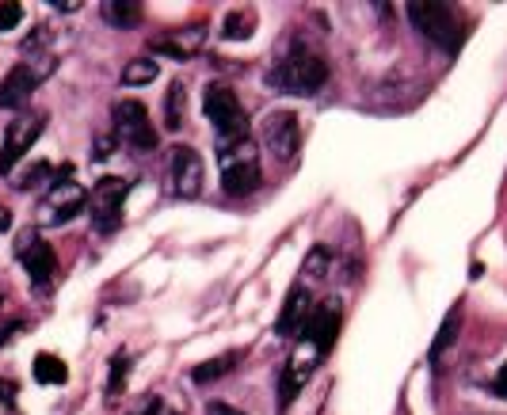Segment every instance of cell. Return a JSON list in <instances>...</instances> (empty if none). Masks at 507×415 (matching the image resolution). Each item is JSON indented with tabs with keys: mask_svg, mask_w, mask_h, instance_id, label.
<instances>
[{
	"mask_svg": "<svg viewBox=\"0 0 507 415\" xmlns=\"http://www.w3.org/2000/svg\"><path fill=\"white\" fill-rule=\"evenodd\" d=\"M202 110H206V119H210V126H214L221 149L248 141V115H245V107H241V100H236V92L229 84H221V81L206 84Z\"/></svg>",
	"mask_w": 507,
	"mask_h": 415,
	"instance_id": "obj_3",
	"label": "cell"
},
{
	"mask_svg": "<svg viewBox=\"0 0 507 415\" xmlns=\"http://www.w3.org/2000/svg\"><path fill=\"white\" fill-rule=\"evenodd\" d=\"M39 69L31 66H12L8 76L0 81V110H23L31 103V95L39 88Z\"/></svg>",
	"mask_w": 507,
	"mask_h": 415,
	"instance_id": "obj_13",
	"label": "cell"
},
{
	"mask_svg": "<svg viewBox=\"0 0 507 415\" xmlns=\"http://www.w3.org/2000/svg\"><path fill=\"white\" fill-rule=\"evenodd\" d=\"M12 229V210L8 206H0V233H8Z\"/></svg>",
	"mask_w": 507,
	"mask_h": 415,
	"instance_id": "obj_33",
	"label": "cell"
},
{
	"mask_svg": "<svg viewBox=\"0 0 507 415\" xmlns=\"http://www.w3.org/2000/svg\"><path fill=\"white\" fill-rule=\"evenodd\" d=\"M115 146H119L115 137H103V141H96V156H107V153H115Z\"/></svg>",
	"mask_w": 507,
	"mask_h": 415,
	"instance_id": "obj_31",
	"label": "cell"
},
{
	"mask_svg": "<svg viewBox=\"0 0 507 415\" xmlns=\"http://www.w3.org/2000/svg\"><path fill=\"white\" fill-rule=\"evenodd\" d=\"M206 39V23H195V27H187V31H176V35H161V39H153V50L156 54H165V57H176V61H187Z\"/></svg>",
	"mask_w": 507,
	"mask_h": 415,
	"instance_id": "obj_15",
	"label": "cell"
},
{
	"mask_svg": "<svg viewBox=\"0 0 507 415\" xmlns=\"http://www.w3.org/2000/svg\"><path fill=\"white\" fill-rule=\"evenodd\" d=\"M252 31H256V12H252V8H236V12L226 15V27H221V35L233 39V42H241V39L252 35Z\"/></svg>",
	"mask_w": 507,
	"mask_h": 415,
	"instance_id": "obj_24",
	"label": "cell"
},
{
	"mask_svg": "<svg viewBox=\"0 0 507 415\" xmlns=\"http://www.w3.org/2000/svg\"><path fill=\"white\" fill-rule=\"evenodd\" d=\"M138 415H183V411H176L172 404H165L161 396H149V401L141 404V411H138Z\"/></svg>",
	"mask_w": 507,
	"mask_h": 415,
	"instance_id": "obj_27",
	"label": "cell"
},
{
	"mask_svg": "<svg viewBox=\"0 0 507 415\" xmlns=\"http://www.w3.org/2000/svg\"><path fill=\"white\" fill-rule=\"evenodd\" d=\"M156 73H161V69H156L153 57H134L130 66L122 69V84H126V88H146V84L156 81Z\"/></svg>",
	"mask_w": 507,
	"mask_h": 415,
	"instance_id": "obj_23",
	"label": "cell"
},
{
	"mask_svg": "<svg viewBox=\"0 0 507 415\" xmlns=\"http://www.w3.org/2000/svg\"><path fill=\"white\" fill-rule=\"evenodd\" d=\"M12 401H15V385L0 377V404H12Z\"/></svg>",
	"mask_w": 507,
	"mask_h": 415,
	"instance_id": "obj_30",
	"label": "cell"
},
{
	"mask_svg": "<svg viewBox=\"0 0 507 415\" xmlns=\"http://www.w3.org/2000/svg\"><path fill=\"white\" fill-rule=\"evenodd\" d=\"M46 180H54L50 161H31V164H23L20 172H12V187H15V190H35V187L46 183Z\"/></svg>",
	"mask_w": 507,
	"mask_h": 415,
	"instance_id": "obj_20",
	"label": "cell"
},
{
	"mask_svg": "<svg viewBox=\"0 0 507 415\" xmlns=\"http://www.w3.org/2000/svg\"><path fill=\"white\" fill-rule=\"evenodd\" d=\"M236 362H241V350H226V355H214V358L191 366V381H195V385H214V381H221L226 374L236 370Z\"/></svg>",
	"mask_w": 507,
	"mask_h": 415,
	"instance_id": "obj_16",
	"label": "cell"
},
{
	"mask_svg": "<svg viewBox=\"0 0 507 415\" xmlns=\"http://www.w3.org/2000/svg\"><path fill=\"white\" fill-rule=\"evenodd\" d=\"M42 130H46V115H42V110H23V115L8 126L4 146H0V175L15 172V164L23 161V153L35 146Z\"/></svg>",
	"mask_w": 507,
	"mask_h": 415,
	"instance_id": "obj_8",
	"label": "cell"
},
{
	"mask_svg": "<svg viewBox=\"0 0 507 415\" xmlns=\"http://www.w3.org/2000/svg\"><path fill=\"white\" fill-rule=\"evenodd\" d=\"M111 122H115V134L126 141L130 149L138 153H153L156 149V126L149 119V110L146 103H138V100H119V103H111Z\"/></svg>",
	"mask_w": 507,
	"mask_h": 415,
	"instance_id": "obj_6",
	"label": "cell"
},
{
	"mask_svg": "<svg viewBox=\"0 0 507 415\" xmlns=\"http://www.w3.org/2000/svg\"><path fill=\"white\" fill-rule=\"evenodd\" d=\"M328 267H332V252H328V248H321V244H316V248H313V252L306 255V267H302V270H306L309 278H321V275H325Z\"/></svg>",
	"mask_w": 507,
	"mask_h": 415,
	"instance_id": "obj_25",
	"label": "cell"
},
{
	"mask_svg": "<svg viewBox=\"0 0 507 415\" xmlns=\"http://www.w3.org/2000/svg\"><path fill=\"white\" fill-rule=\"evenodd\" d=\"M126 190H130V183L119 180V175H103V180L88 190V210H92V225H96V233L107 236V233L119 229Z\"/></svg>",
	"mask_w": 507,
	"mask_h": 415,
	"instance_id": "obj_7",
	"label": "cell"
},
{
	"mask_svg": "<svg viewBox=\"0 0 507 415\" xmlns=\"http://www.w3.org/2000/svg\"><path fill=\"white\" fill-rule=\"evenodd\" d=\"M408 20H412V27H416L427 42L442 46V50H458V46H462V39H466L462 15H458L450 4L416 0V4H408Z\"/></svg>",
	"mask_w": 507,
	"mask_h": 415,
	"instance_id": "obj_4",
	"label": "cell"
},
{
	"mask_svg": "<svg viewBox=\"0 0 507 415\" xmlns=\"http://www.w3.org/2000/svg\"><path fill=\"white\" fill-rule=\"evenodd\" d=\"M260 141L279 156V161H290L298 146H302V122H298L294 110H271V115H263V122H260Z\"/></svg>",
	"mask_w": 507,
	"mask_h": 415,
	"instance_id": "obj_10",
	"label": "cell"
},
{
	"mask_svg": "<svg viewBox=\"0 0 507 415\" xmlns=\"http://www.w3.org/2000/svg\"><path fill=\"white\" fill-rule=\"evenodd\" d=\"M206 415H245V411H236V408L226 404V401H210V404H206Z\"/></svg>",
	"mask_w": 507,
	"mask_h": 415,
	"instance_id": "obj_28",
	"label": "cell"
},
{
	"mask_svg": "<svg viewBox=\"0 0 507 415\" xmlns=\"http://www.w3.org/2000/svg\"><path fill=\"white\" fill-rule=\"evenodd\" d=\"M260 180H263V172H260L256 146H252V141L233 146V153L221 149V190H226V195L245 199L252 190H260Z\"/></svg>",
	"mask_w": 507,
	"mask_h": 415,
	"instance_id": "obj_5",
	"label": "cell"
},
{
	"mask_svg": "<svg viewBox=\"0 0 507 415\" xmlns=\"http://www.w3.org/2000/svg\"><path fill=\"white\" fill-rule=\"evenodd\" d=\"M313 294L306 290V286H294V290L287 294V301H282V313H279V321H275V331L282 335V340H298L302 335V328L309 324V316H313Z\"/></svg>",
	"mask_w": 507,
	"mask_h": 415,
	"instance_id": "obj_14",
	"label": "cell"
},
{
	"mask_svg": "<svg viewBox=\"0 0 507 415\" xmlns=\"http://www.w3.org/2000/svg\"><path fill=\"white\" fill-rule=\"evenodd\" d=\"M340 324H343L340 301H328V305L313 309L309 324L302 328V335H298V350L279 374V415H287V408L294 404V396L306 389L313 370L332 355V343H336V335H340Z\"/></svg>",
	"mask_w": 507,
	"mask_h": 415,
	"instance_id": "obj_1",
	"label": "cell"
},
{
	"mask_svg": "<svg viewBox=\"0 0 507 415\" xmlns=\"http://www.w3.org/2000/svg\"><path fill=\"white\" fill-rule=\"evenodd\" d=\"M206 183L202 156L191 146H176L168 153V190L176 199H199Z\"/></svg>",
	"mask_w": 507,
	"mask_h": 415,
	"instance_id": "obj_9",
	"label": "cell"
},
{
	"mask_svg": "<svg viewBox=\"0 0 507 415\" xmlns=\"http://www.w3.org/2000/svg\"><path fill=\"white\" fill-rule=\"evenodd\" d=\"M50 8H54V12H76V8H81V4H76V0H54Z\"/></svg>",
	"mask_w": 507,
	"mask_h": 415,
	"instance_id": "obj_32",
	"label": "cell"
},
{
	"mask_svg": "<svg viewBox=\"0 0 507 415\" xmlns=\"http://www.w3.org/2000/svg\"><path fill=\"white\" fill-rule=\"evenodd\" d=\"M100 15H103V23L130 31L141 23V4H134V0H107V4H100Z\"/></svg>",
	"mask_w": 507,
	"mask_h": 415,
	"instance_id": "obj_18",
	"label": "cell"
},
{
	"mask_svg": "<svg viewBox=\"0 0 507 415\" xmlns=\"http://www.w3.org/2000/svg\"><path fill=\"white\" fill-rule=\"evenodd\" d=\"M31 374H35L39 385H66V381H69V366L61 362L58 355H50V350H42V355L31 362Z\"/></svg>",
	"mask_w": 507,
	"mask_h": 415,
	"instance_id": "obj_19",
	"label": "cell"
},
{
	"mask_svg": "<svg viewBox=\"0 0 507 415\" xmlns=\"http://www.w3.org/2000/svg\"><path fill=\"white\" fill-rule=\"evenodd\" d=\"M328 84V61L306 42H287V50L267 73V88L287 95H316Z\"/></svg>",
	"mask_w": 507,
	"mask_h": 415,
	"instance_id": "obj_2",
	"label": "cell"
},
{
	"mask_svg": "<svg viewBox=\"0 0 507 415\" xmlns=\"http://www.w3.org/2000/svg\"><path fill=\"white\" fill-rule=\"evenodd\" d=\"M15 252H20V263H23L27 278L35 282V286H46V282L54 278V270H58V255H54V248L46 244L35 229L20 236V244H15Z\"/></svg>",
	"mask_w": 507,
	"mask_h": 415,
	"instance_id": "obj_12",
	"label": "cell"
},
{
	"mask_svg": "<svg viewBox=\"0 0 507 415\" xmlns=\"http://www.w3.org/2000/svg\"><path fill=\"white\" fill-rule=\"evenodd\" d=\"M493 393L500 396V401H507V366H503V370L493 377Z\"/></svg>",
	"mask_w": 507,
	"mask_h": 415,
	"instance_id": "obj_29",
	"label": "cell"
},
{
	"mask_svg": "<svg viewBox=\"0 0 507 415\" xmlns=\"http://www.w3.org/2000/svg\"><path fill=\"white\" fill-rule=\"evenodd\" d=\"M130 366H134L130 350H115V358H111V366H107V401H115V396H122V389H126V374H130Z\"/></svg>",
	"mask_w": 507,
	"mask_h": 415,
	"instance_id": "obj_21",
	"label": "cell"
},
{
	"mask_svg": "<svg viewBox=\"0 0 507 415\" xmlns=\"http://www.w3.org/2000/svg\"><path fill=\"white\" fill-rule=\"evenodd\" d=\"M23 23V4H0V31H12Z\"/></svg>",
	"mask_w": 507,
	"mask_h": 415,
	"instance_id": "obj_26",
	"label": "cell"
},
{
	"mask_svg": "<svg viewBox=\"0 0 507 415\" xmlns=\"http://www.w3.org/2000/svg\"><path fill=\"white\" fill-rule=\"evenodd\" d=\"M81 210H88V190L76 180H58L50 187V195L42 199V221L46 225H66Z\"/></svg>",
	"mask_w": 507,
	"mask_h": 415,
	"instance_id": "obj_11",
	"label": "cell"
},
{
	"mask_svg": "<svg viewBox=\"0 0 507 415\" xmlns=\"http://www.w3.org/2000/svg\"><path fill=\"white\" fill-rule=\"evenodd\" d=\"M458 331H462V305H454V309L447 313V321H442V328H439V335H435L431 355H427V362H431V370H439V362H442V355H447V350L454 347Z\"/></svg>",
	"mask_w": 507,
	"mask_h": 415,
	"instance_id": "obj_17",
	"label": "cell"
},
{
	"mask_svg": "<svg viewBox=\"0 0 507 415\" xmlns=\"http://www.w3.org/2000/svg\"><path fill=\"white\" fill-rule=\"evenodd\" d=\"M183 107H187V88L180 81H172L165 92V126L168 130H180L183 126Z\"/></svg>",
	"mask_w": 507,
	"mask_h": 415,
	"instance_id": "obj_22",
	"label": "cell"
}]
</instances>
